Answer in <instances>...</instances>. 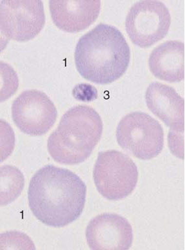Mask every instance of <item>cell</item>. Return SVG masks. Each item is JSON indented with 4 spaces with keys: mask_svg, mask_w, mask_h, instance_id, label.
Returning a JSON list of instances; mask_svg holds the SVG:
<instances>
[{
    "mask_svg": "<svg viewBox=\"0 0 185 250\" xmlns=\"http://www.w3.org/2000/svg\"><path fill=\"white\" fill-rule=\"evenodd\" d=\"M119 146L138 159L148 160L161 153L165 134L159 121L142 111L125 115L116 128Z\"/></svg>",
    "mask_w": 185,
    "mask_h": 250,
    "instance_id": "5b68a950",
    "label": "cell"
},
{
    "mask_svg": "<svg viewBox=\"0 0 185 250\" xmlns=\"http://www.w3.org/2000/svg\"><path fill=\"white\" fill-rule=\"evenodd\" d=\"M46 21L44 3L39 0H2L0 1L1 35L17 41L36 37Z\"/></svg>",
    "mask_w": 185,
    "mask_h": 250,
    "instance_id": "ba28073f",
    "label": "cell"
},
{
    "mask_svg": "<svg viewBox=\"0 0 185 250\" xmlns=\"http://www.w3.org/2000/svg\"><path fill=\"white\" fill-rule=\"evenodd\" d=\"M85 234L91 250H126L131 247L133 241L130 222L113 213H104L92 219Z\"/></svg>",
    "mask_w": 185,
    "mask_h": 250,
    "instance_id": "9c48e42d",
    "label": "cell"
},
{
    "mask_svg": "<svg viewBox=\"0 0 185 250\" xmlns=\"http://www.w3.org/2000/svg\"><path fill=\"white\" fill-rule=\"evenodd\" d=\"M149 110L170 128L169 135L185 132V100L174 88L159 82L150 83L145 94Z\"/></svg>",
    "mask_w": 185,
    "mask_h": 250,
    "instance_id": "30bf717a",
    "label": "cell"
},
{
    "mask_svg": "<svg viewBox=\"0 0 185 250\" xmlns=\"http://www.w3.org/2000/svg\"><path fill=\"white\" fill-rule=\"evenodd\" d=\"M130 48L117 27L101 23L83 35L76 44L74 60L86 80L108 84L124 75L130 62Z\"/></svg>",
    "mask_w": 185,
    "mask_h": 250,
    "instance_id": "7a4b0ae2",
    "label": "cell"
},
{
    "mask_svg": "<svg viewBox=\"0 0 185 250\" xmlns=\"http://www.w3.org/2000/svg\"><path fill=\"white\" fill-rule=\"evenodd\" d=\"M12 117L18 128L29 136H40L54 126L57 109L50 97L37 89L25 90L12 104Z\"/></svg>",
    "mask_w": 185,
    "mask_h": 250,
    "instance_id": "52a82bcc",
    "label": "cell"
},
{
    "mask_svg": "<svg viewBox=\"0 0 185 250\" xmlns=\"http://www.w3.org/2000/svg\"><path fill=\"white\" fill-rule=\"evenodd\" d=\"M18 87V78L13 68L7 62H1V101L15 93Z\"/></svg>",
    "mask_w": 185,
    "mask_h": 250,
    "instance_id": "5bb4252c",
    "label": "cell"
},
{
    "mask_svg": "<svg viewBox=\"0 0 185 250\" xmlns=\"http://www.w3.org/2000/svg\"><path fill=\"white\" fill-rule=\"evenodd\" d=\"M100 115L89 105H78L68 109L57 128L51 134L47 148L58 164L76 165L85 162L102 136Z\"/></svg>",
    "mask_w": 185,
    "mask_h": 250,
    "instance_id": "3957f363",
    "label": "cell"
},
{
    "mask_svg": "<svg viewBox=\"0 0 185 250\" xmlns=\"http://www.w3.org/2000/svg\"><path fill=\"white\" fill-rule=\"evenodd\" d=\"M171 25V15L165 4L157 0H142L130 8L126 30L134 44L148 48L165 38Z\"/></svg>",
    "mask_w": 185,
    "mask_h": 250,
    "instance_id": "8992f818",
    "label": "cell"
},
{
    "mask_svg": "<svg viewBox=\"0 0 185 250\" xmlns=\"http://www.w3.org/2000/svg\"><path fill=\"white\" fill-rule=\"evenodd\" d=\"M1 205L13 202L20 195L25 185V178L20 170L15 166H2L0 169Z\"/></svg>",
    "mask_w": 185,
    "mask_h": 250,
    "instance_id": "4fadbf2b",
    "label": "cell"
},
{
    "mask_svg": "<svg viewBox=\"0 0 185 250\" xmlns=\"http://www.w3.org/2000/svg\"><path fill=\"white\" fill-rule=\"evenodd\" d=\"M150 71L163 81L180 82L185 78V44L167 41L154 48L148 60Z\"/></svg>",
    "mask_w": 185,
    "mask_h": 250,
    "instance_id": "7c38bea8",
    "label": "cell"
},
{
    "mask_svg": "<svg viewBox=\"0 0 185 250\" xmlns=\"http://www.w3.org/2000/svg\"><path fill=\"white\" fill-rule=\"evenodd\" d=\"M101 1L50 0L49 7L55 24L62 30L75 33L93 23L100 13Z\"/></svg>",
    "mask_w": 185,
    "mask_h": 250,
    "instance_id": "8fae6325",
    "label": "cell"
},
{
    "mask_svg": "<svg viewBox=\"0 0 185 250\" xmlns=\"http://www.w3.org/2000/svg\"><path fill=\"white\" fill-rule=\"evenodd\" d=\"M95 187L102 196L118 201L135 189L138 168L133 160L123 152L109 150L99 152L93 171Z\"/></svg>",
    "mask_w": 185,
    "mask_h": 250,
    "instance_id": "277c9868",
    "label": "cell"
},
{
    "mask_svg": "<svg viewBox=\"0 0 185 250\" xmlns=\"http://www.w3.org/2000/svg\"><path fill=\"white\" fill-rule=\"evenodd\" d=\"M87 191L85 183L74 172L54 165L45 166L29 183V208L43 224L62 228L81 216Z\"/></svg>",
    "mask_w": 185,
    "mask_h": 250,
    "instance_id": "6da1fadb",
    "label": "cell"
}]
</instances>
